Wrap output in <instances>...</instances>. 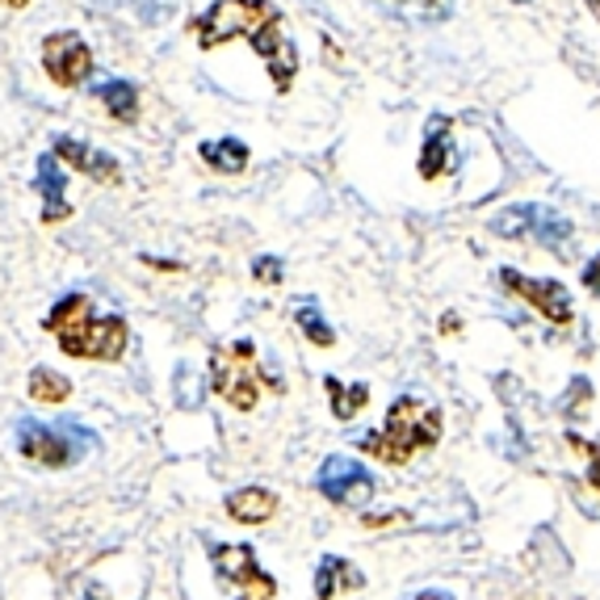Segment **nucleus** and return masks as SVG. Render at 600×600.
I'll list each match as a JSON object with an SVG mask.
<instances>
[{
    "label": "nucleus",
    "instance_id": "f257e3e1",
    "mask_svg": "<svg viewBox=\"0 0 600 600\" xmlns=\"http://www.w3.org/2000/svg\"><path fill=\"white\" fill-rule=\"evenodd\" d=\"M193 39L202 51H214L223 42H249L265 60L277 93H291L298 76V51L282 30V9L270 0H214L202 18L189 21Z\"/></svg>",
    "mask_w": 600,
    "mask_h": 600
},
{
    "label": "nucleus",
    "instance_id": "f03ea898",
    "mask_svg": "<svg viewBox=\"0 0 600 600\" xmlns=\"http://www.w3.org/2000/svg\"><path fill=\"white\" fill-rule=\"evenodd\" d=\"M46 331L60 340L67 357H81V361H123L126 340H130L123 315H97L93 294L84 291L63 294L46 315Z\"/></svg>",
    "mask_w": 600,
    "mask_h": 600
},
{
    "label": "nucleus",
    "instance_id": "7ed1b4c3",
    "mask_svg": "<svg viewBox=\"0 0 600 600\" xmlns=\"http://www.w3.org/2000/svg\"><path fill=\"white\" fill-rule=\"evenodd\" d=\"M441 441V408L420 399V394H399L391 408H387V420L382 429L370 436H361V454L378 457L387 466H403L412 462L415 454L433 450Z\"/></svg>",
    "mask_w": 600,
    "mask_h": 600
},
{
    "label": "nucleus",
    "instance_id": "20e7f679",
    "mask_svg": "<svg viewBox=\"0 0 600 600\" xmlns=\"http://www.w3.org/2000/svg\"><path fill=\"white\" fill-rule=\"evenodd\" d=\"M210 378H214V394L235 408V412H252L265 391H282V378L270 373L256 357L252 340H235V345H214L210 352Z\"/></svg>",
    "mask_w": 600,
    "mask_h": 600
},
{
    "label": "nucleus",
    "instance_id": "39448f33",
    "mask_svg": "<svg viewBox=\"0 0 600 600\" xmlns=\"http://www.w3.org/2000/svg\"><path fill=\"white\" fill-rule=\"evenodd\" d=\"M88 450H97V436L84 429L81 420H63V424H42V420H21L18 424V454L39 466H72Z\"/></svg>",
    "mask_w": 600,
    "mask_h": 600
},
{
    "label": "nucleus",
    "instance_id": "423d86ee",
    "mask_svg": "<svg viewBox=\"0 0 600 600\" xmlns=\"http://www.w3.org/2000/svg\"><path fill=\"white\" fill-rule=\"evenodd\" d=\"M492 231L504 235V240H534L550 252H567L571 249V223L562 219L559 210L550 207H508L492 219Z\"/></svg>",
    "mask_w": 600,
    "mask_h": 600
},
{
    "label": "nucleus",
    "instance_id": "0eeeda50",
    "mask_svg": "<svg viewBox=\"0 0 600 600\" xmlns=\"http://www.w3.org/2000/svg\"><path fill=\"white\" fill-rule=\"evenodd\" d=\"M42 72L60 88H81L93 76V51L81 39V30H55L42 39Z\"/></svg>",
    "mask_w": 600,
    "mask_h": 600
},
{
    "label": "nucleus",
    "instance_id": "6e6552de",
    "mask_svg": "<svg viewBox=\"0 0 600 600\" xmlns=\"http://www.w3.org/2000/svg\"><path fill=\"white\" fill-rule=\"evenodd\" d=\"M214 571H219V580L223 583H235L240 588V597L235 600H273L277 597V583H273L270 571H261V562H256V550L244 546V541H235V546H214Z\"/></svg>",
    "mask_w": 600,
    "mask_h": 600
},
{
    "label": "nucleus",
    "instance_id": "1a4fd4ad",
    "mask_svg": "<svg viewBox=\"0 0 600 600\" xmlns=\"http://www.w3.org/2000/svg\"><path fill=\"white\" fill-rule=\"evenodd\" d=\"M499 282L517 294L520 303H529L534 310H541L555 328H567V324L576 319L571 294H567L562 282H550V277H525V273H517V270H504L499 273Z\"/></svg>",
    "mask_w": 600,
    "mask_h": 600
},
{
    "label": "nucleus",
    "instance_id": "9d476101",
    "mask_svg": "<svg viewBox=\"0 0 600 600\" xmlns=\"http://www.w3.org/2000/svg\"><path fill=\"white\" fill-rule=\"evenodd\" d=\"M319 492L331 499V504H366L373 496V475L361 466V462H352V457H340L331 454L324 466H319Z\"/></svg>",
    "mask_w": 600,
    "mask_h": 600
},
{
    "label": "nucleus",
    "instance_id": "9b49d317",
    "mask_svg": "<svg viewBox=\"0 0 600 600\" xmlns=\"http://www.w3.org/2000/svg\"><path fill=\"white\" fill-rule=\"evenodd\" d=\"M55 160L72 165L76 172H84L88 181H97V186H123V165H118L109 151H102V147H88L84 139H76V135H63V139H55Z\"/></svg>",
    "mask_w": 600,
    "mask_h": 600
},
{
    "label": "nucleus",
    "instance_id": "f8f14e48",
    "mask_svg": "<svg viewBox=\"0 0 600 600\" xmlns=\"http://www.w3.org/2000/svg\"><path fill=\"white\" fill-rule=\"evenodd\" d=\"M34 189L42 193V223H46V228H55V223H63V219L72 214L67 198H63V193H67V177H63L55 151L39 156V177H34Z\"/></svg>",
    "mask_w": 600,
    "mask_h": 600
},
{
    "label": "nucleus",
    "instance_id": "ddd939ff",
    "mask_svg": "<svg viewBox=\"0 0 600 600\" xmlns=\"http://www.w3.org/2000/svg\"><path fill=\"white\" fill-rule=\"evenodd\" d=\"M457 165L454 144H450V118H429L424 126V147H420V177L424 181H441L450 168Z\"/></svg>",
    "mask_w": 600,
    "mask_h": 600
},
{
    "label": "nucleus",
    "instance_id": "4468645a",
    "mask_svg": "<svg viewBox=\"0 0 600 600\" xmlns=\"http://www.w3.org/2000/svg\"><path fill=\"white\" fill-rule=\"evenodd\" d=\"M366 588V576L340 555H324L315 567V600H336L340 592H357Z\"/></svg>",
    "mask_w": 600,
    "mask_h": 600
},
{
    "label": "nucleus",
    "instance_id": "2eb2a0df",
    "mask_svg": "<svg viewBox=\"0 0 600 600\" xmlns=\"http://www.w3.org/2000/svg\"><path fill=\"white\" fill-rule=\"evenodd\" d=\"M277 513V496L270 487H240L235 496H228V517L240 525H265Z\"/></svg>",
    "mask_w": 600,
    "mask_h": 600
},
{
    "label": "nucleus",
    "instance_id": "dca6fc26",
    "mask_svg": "<svg viewBox=\"0 0 600 600\" xmlns=\"http://www.w3.org/2000/svg\"><path fill=\"white\" fill-rule=\"evenodd\" d=\"M97 93V102L109 109V118L123 126H135L139 123V88L130 81H105L93 88Z\"/></svg>",
    "mask_w": 600,
    "mask_h": 600
},
{
    "label": "nucleus",
    "instance_id": "f3484780",
    "mask_svg": "<svg viewBox=\"0 0 600 600\" xmlns=\"http://www.w3.org/2000/svg\"><path fill=\"white\" fill-rule=\"evenodd\" d=\"M198 156L207 160V168L214 172H228V177H240L244 168H249L252 151L244 139H207V144L198 147Z\"/></svg>",
    "mask_w": 600,
    "mask_h": 600
},
{
    "label": "nucleus",
    "instance_id": "a211bd4d",
    "mask_svg": "<svg viewBox=\"0 0 600 600\" xmlns=\"http://www.w3.org/2000/svg\"><path fill=\"white\" fill-rule=\"evenodd\" d=\"M324 387H328L331 394V415H336V420H352V415L370 403V387H366V382H349V387H345L340 378H328Z\"/></svg>",
    "mask_w": 600,
    "mask_h": 600
},
{
    "label": "nucleus",
    "instance_id": "6ab92c4d",
    "mask_svg": "<svg viewBox=\"0 0 600 600\" xmlns=\"http://www.w3.org/2000/svg\"><path fill=\"white\" fill-rule=\"evenodd\" d=\"M25 391H30V399H39V403H63L72 394V382L60 370H51V366H34Z\"/></svg>",
    "mask_w": 600,
    "mask_h": 600
},
{
    "label": "nucleus",
    "instance_id": "aec40b11",
    "mask_svg": "<svg viewBox=\"0 0 600 600\" xmlns=\"http://www.w3.org/2000/svg\"><path fill=\"white\" fill-rule=\"evenodd\" d=\"M294 324L303 328V336H307L315 349H331L336 345V331L328 328V319L319 315V307H315V298H307V303H298V310H294Z\"/></svg>",
    "mask_w": 600,
    "mask_h": 600
},
{
    "label": "nucleus",
    "instance_id": "412c9836",
    "mask_svg": "<svg viewBox=\"0 0 600 600\" xmlns=\"http://www.w3.org/2000/svg\"><path fill=\"white\" fill-rule=\"evenodd\" d=\"M130 9L139 13V21H144V25H160V21L172 18L177 0H130Z\"/></svg>",
    "mask_w": 600,
    "mask_h": 600
},
{
    "label": "nucleus",
    "instance_id": "4be33fe9",
    "mask_svg": "<svg viewBox=\"0 0 600 600\" xmlns=\"http://www.w3.org/2000/svg\"><path fill=\"white\" fill-rule=\"evenodd\" d=\"M252 277H256V282H265V286H277V282H282V261H277V256H256Z\"/></svg>",
    "mask_w": 600,
    "mask_h": 600
},
{
    "label": "nucleus",
    "instance_id": "5701e85b",
    "mask_svg": "<svg viewBox=\"0 0 600 600\" xmlns=\"http://www.w3.org/2000/svg\"><path fill=\"white\" fill-rule=\"evenodd\" d=\"M583 286H588V291L600 298V252L592 256V261H588V265H583Z\"/></svg>",
    "mask_w": 600,
    "mask_h": 600
},
{
    "label": "nucleus",
    "instance_id": "b1692460",
    "mask_svg": "<svg viewBox=\"0 0 600 600\" xmlns=\"http://www.w3.org/2000/svg\"><path fill=\"white\" fill-rule=\"evenodd\" d=\"M588 457H592V466H588V483L600 492V445H588Z\"/></svg>",
    "mask_w": 600,
    "mask_h": 600
},
{
    "label": "nucleus",
    "instance_id": "393cba45",
    "mask_svg": "<svg viewBox=\"0 0 600 600\" xmlns=\"http://www.w3.org/2000/svg\"><path fill=\"white\" fill-rule=\"evenodd\" d=\"M30 0H0V9H25Z\"/></svg>",
    "mask_w": 600,
    "mask_h": 600
},
{
    "label": "nucleus",
    "instance_id": "a878e982",
    "mask_svg": "<svg viewBox=\"0 0 600 600\" xmlns=\"http://www.w3.org/2000/svg\"><path fill=\"white\" fill-rule=\"evenodd\" d=\"M415 600H450V597H445V592H420Z\"/></svg>",
    "mask_w": 600,
    "mask_h": 600
},
{
    "label": "nucleus",
    "instance_id": "bb28decb",
    "mask_svg": "<svg viewBox=\"0 0 600 600\" xmlns=\"http://www.w3.org/2000/svg\"><path fill=\"white\" fill-rule=\"evenodd\" d=\"M420 4H445V0H420Z\"/></svg>",
    "mask_w": 600,
    "mask_h": 600
},
{
    "label": "nucleus",
    "instance_id": "cd10ccee",
    "mask_svg": "<svg viewBox=\"0 0 600 600\" xmlns=\"http://www.w3.org/2000/svg\"><path fill=\"white\" fill-rule=\"evenodd\" d=\"M588 4H592V9H597V13H600V0H588Z\"/></svg>",
    "mask_w": 600,
    "mask_h": 600
},
{
    "label": "nucleus",
    "instance_id": "c85d7f7f",
    "mask_svg": "<svg viewBox=\"0 0 600 600\" xmlns=\"http://www.w3.org/2000/svg\"><path fill=\"white\" fill-rule=\"evenodd\" d=\"M517 4H525V0H517Z\"/></svg>",
    "mask_w": 600,
    "mask_h": 600
}]
</instances>
